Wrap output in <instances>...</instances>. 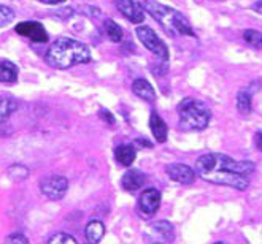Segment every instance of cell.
<instances>
[{
	"label": "cell",
	"instance_id": "10",
	"mask_svg": "<svg viewBox=\"0 0 262 244\" xmlns=\"http://www.w3.org/2000/svg\"><path fill=\"white\" fill-rule=\"evenodd\" d=\"M115 7L132 24H142L145 21V10L135 0H115Z\"/></svg>",
	"mask_w": 262,
	"mask_h": 244
},
{
	"label": "cell",
	"instance_id": "25",
	"mask_svg": "<svg viewBox=\"0 0 262 244\" xmlns=\"http://www.w3.org/2000/svg\"><path fill=\"white\" fill-rule=\"evenodd\" d=\"M5 242H19V244H27L29 242V239L24 236V235H21V233H13V235H10L7 239H5Z\"/></svg>",
	"mask_w": 262,
	"mask_h": 244
},
{
	"label": "cell",
	"instance_id": "4",
	"mask_svg": "<svg viewBox=\"0 0 262 244\" xmlns=\"http://www.w3.org/2000/svg\"><path fill=\"white\" fill-rule=\"evenodd\" d=\"M178 126L183 132H202L208 127L211 119V110L208 106L192 97L183 99L178 103Z\"/></svg>",
	"mask_w": 262,
	"mask_h": 244
},
{
	"label": "cell",
	"instance_id": "19",
	"mask_svg": "<svg viewBox=\"0 0 262 244\" xmlns=\"http://www.w3.org/2000/svg\"><path fill=\"white\" fill-rule=\"evenodd\" d=\"M18 110V102L10 97H2L0 99V124L4 122Z\"/></svg>",
	"mask_w": 262,
	"mask_h": 244
},
{
	"label": "cell",
	"instance_id": "30",
	"mask_svg": "<svg viewBox=\"0 0 262 244\" xmlns=\"http://www.w3.org/2000/svg\"><path fill=\"white\" fill-rule=\"evenodd\" d=\"M137 144H142V146H146V148H151V146H152L149 141H145V140H142V138H140V140H137Z\"/></svg>",
	"mask_w": 262,
	"mask_h": 244
},
{
	"label": "cell",
	"instance_id": "8",
	"mask_svg": "<svg viewBox=\"0 0 262 244\" xmlns=\"http://www.w3.org/2000/svg\"><path fill=\"white\" fill-rule=\"evenodd\" d=\"M145 238L148 242H173L175 241V228L170 222L158 221L148 227Z\"/></svg>",
	"mask_w": 262,
	"mask_h": 244
},
{
	"label": "cell",
	"instance_id": "3",
	"mask_svg": "<svg viewBox=\"0 0 262 244\" xmlns=\"http://www.w3.org/2000/svg\"><path fill=\"white\" fill-rule=\"evenodd\" d=\"M142 7L151 18L156 19L165 32L170 37H192L197 38L194 29L189 22V19L184 16L180 10H175L172 7H167L158 0H143Z\"/></svg>",
	"mask_w": 262,
	"mask_h": 244
},
{
	"label": "cell",
	"instance_id": "22",
	"mask_svg": "<svg viewBox=\"0 0 262 244\" xmlns=\"http://www.w3.org/2000/svg\"><path fill=\"white\" fill-rule=\"evenodd\" d=\"M7 175L13 181H24L29 176V168H27L26 165H23V163H14V165L8 166Z\"/></svg>",
	"mask_w": 262,
	"mask_h": 244
},
{
	"label": "cell",
	"instance_id": "15",
	"mask_svg": "<svg viewBox=\"0 0 262 244\" xmlns=\"http://www.w3.org/2000/svg\"><path fill=\"white\" fill-rule=\"evenodd\" d=\"M132 92L137 97H140L142 100H145V102H154V100H156V92H154V87L145 78H138V80H135L132 83Z\"/></svg>",
	"mask_w": 262,
	"mask_h": 244
},
{
	"label": "cell",
	"instance_id": "14",
	"mask_svg": "<svg viewBox=\"0 0 262 244\" xmlns=\"http://www.w3.org/2000/svg\"><path fill=\"white\" fill-rule=\"evenodd\" d=\"M149 129H151L152 136L156 138L158 143H165L167 141L168 127L165 124V120L156 111H152L151 116H149Z\"/></svg>",
	"mask_w": 262,
	"mask_h": 244
},
{
	"label": "cell",
	"instance_id": "23",
	"mask_svg": "<svg viewBox=\"0 0 262 244\" xmlns=\"http://www.w3.org/2000/svg\"><path fill=\"white\" fill-rule=\"evenodd\" d=\"M14 19V11L7 7V5H0V27H5Z\"/></svg>",
	"mask_w": 262,
	"mask_h": 244
},
{
	"label": "cell",
	"instance_id": "1",
	"mask_svg": "<svg viewBox=\"0 0 262 244\" xmlns=\"http://www.w3.org/2000/svg\"><path fill=\"white\" fill-rule=\"evenodd\" d=\"M256 165L250 160H235L221 152H208L195 162V173L200 179L211 184L246 190L250 187V176Z\"/></svg>",
	"mask_w": 262,
	"mask_h": 244
},
{
	"label": "cell",
	"instance_id": "13",
	"mask_svg": "<svg viewBox=\"0 0 262 244\" xmlns=\"http://www.w3.org/2000/svg\"><path fill=\"white\" fill-rule=\"evenodd\" d=\"M256 89L257 87H253L251 86H246V87H242L238 92H237V110L240 114H250L251 113V103H253V95L256 92Z\"/></svg>",
	"mask_w": 262,
	"mask_h": 244
},
{
	"label": "cell",
	"instance_id": "24",
	"mask_svg": "<svg viewBox=\"0 0 262 244\" xmlns=\"http://www.w3.org/2000/svg\"><path fill=\"white\" fill-rule=\"evenodd\" d=\"M50 244H62V242H69V244H76L75 236L69 235V233H54L50 239Z\"/></svg>",
	"mask_w": 262,
	"mask_h": 244
},
{
	"label": "cell",
	"instance_id": "26",
	"mask_svg": "<svg viewBox=\"0 0 262 244\" xmlns=\"http://www.w3.org/2000/svg\"><path fill=\"white\" fill-rule=\"evenodd\" d=\"M100 117H103L106 122H108V124H113V122H115V117L110 114V111H106V110H100Z\"/></svg>",
	"mask_w": 262,
	"mask_h": 244
},
{
	"label": "cell",
	"instance_id": "6",
	"mask_svg": "<svg viewBox=\"0 0 262 244\" xmlns=\"http://www.w3.org/2000/svg\"><path fill=\"white\" fill-rule=\"evenodd\" d=\"M40 190L51 202L62 200L69 190V179L62 175L46 176L40 181Z\"/></svg>",
	"mask_w": 262,
	"mask_h": 244
},
{
	"label": "cell",
	"instance_id": "17",
	"mask_svg": "<svg viewBox=\"0 0 262 244\" xmlns=\"http://www.w3.org/2000/svg\"><path fill=\"white\" fill-rule=\"evenodd\" d=\"M105 235V225L102 221H91L86 225V230H84V236L88 239V242L91 244H99L102 241Z\"/></svg>",
	"mask_w": 262,
	"mask_h": 244
},
{
	"label": "cell",
	"instance_id": "9",
	"mask_svg": "<svg viewBox=\"0 0 262 244\" xmlns=\"http://www.w3.org/2000/svg\"><path fill=\"white\" fill-rule=\"evenodd\" d=\"M14 30H16L18 35L26 37V38L32 40L35 43H46L50 40L46 29L38 21H23V22L16 24Z\"/></svg>",
	"mask_w": 262,
	"mask_h": 244
},
{
	"label": "cell",
	"instance_id": "21",
	"mask_svg": "<svg viewBox=\"0 0 262 244\" xmlns=\"http://www.w3.org/2000/svg\"><path fill=\"white\" fill-rule=\"evenodd\" d=\"M243 40L254 50H262V34L254 29H246L243 32Z\"/></svg>",
	"mask_w": 262,
	"mask_h": 244
},
{
	"label": "cell",
	"instance_id": "16",
	"mask_svg": "<svg viewBox=\"0 0 262 244\" xmlns=\"http://www.w3.org/2000/svg\"><path fill=\"white\" fill-rule=\"evenodd\" d=\"M115 159L122 166H130L137 159V149L132 144H121L115 149Z\"/></svg>",
	"mask_w": 262,
	"mask_h": 244
},
{
	"label": "cell",
	"instance_id": "7",
	"mask_svg": "<svg viewBox=\"0 0 262 244\" xmlns=\"http://www.w3.org/2000/svg\"><path fill=\"white\" fill-rule=\"evenodd\" d=\"M161 202H162V193L154 189H145L140 197H138V211L143 217H152L158 212V209L161 208Z\"/></svg>",
	"mask_w": 262,
	"mask_h": 244
},
{
	"label": "cell",
	"instance_id": "5",
	"mask_svg": "<svg viewBox=\"0 0 262 244\" xmlns=\"http://www.w3.org/2000/svg\"><path fill=\"white\" fill-rule=\"evenodd\" d=\"M135 34L140 40V43L143 46L151 51L156 57H159L161 60H168V50L165 46V43L158 37V34L148 26H138L135 29Z\"/></svg>",
	"mask_w": 262,
	"mask_h": 244
},
{
	"label": "cell",
	"instance_id": "2",
	"mask_svg": "<svg viewBox=\"0 0 262 244\" xmlns=\"http://www.w3.org/2000/svg\"><path fill=\"white\" fill-rule=\"evenodd\" d=\"M45 60L56 70H67L80 64H89L92 60V54L86 43L70 37H59L46 51Z\"/></svg>",
	"mask_w": 262,
	"mask_h": 244
},
{
	"label": "cell",
	"instance_id": "29",
	"mask_svg": "<svg viewBox=\"0 0 262 244\" xmlns=\"http://www.w3.org/2000/svg\"><path fill=\"white\" fill-rule=\"evenodd\" d=\"M251 8H253V11H256L257 14H262V0H256Z\"/></svg>",
	"mask_w": 262,
	"mask_h": 244
},
{
	"label": "cell",
	"instance_id": "18",
	"mask_svg": "<svg viewBox=\"0 0 262 244\" xmlns=\"http://www.w3.org/2000/svg\"><path fill=\"white\" fill-rule=\"evenodd\" d=\"M19 76V68L18 65H14L10 60H2L0 62V83H16Z\"/></svg>",
	"mask_w": 262,
	"mask_h": 244
},
{
	"label": "cell",
	"instance_id": "28",
	"mask_svg": "<svg viewBox=\"0 0 262 244\" xmlns=\"http://www.w3.org/2000/svg\"><path fill=\"white\" fill-rule=\"evenodd\" d=\"M38 2H41L45 5H60V4L67 2V0H38Z\"/></svg>",
	"mask_w": 262,
	"mask_h": 244
},
{
	"label": "cell",
	"instance_id": "27",
	"mask_svg": "<svg viewBox=\"0 0 262 244\" xmlns=\"http://www.w3.org/2000/svg\"><path fill=\"white\" fill-rule=\"evenodd\" d=\"M254 144L259 151H262V132H257L254 135Z\"/></svg>",
	"mask_w": 262,
	"mask_h": 244
},
{
	"label": "cell",
	"instance_id": "20",
	"mask_svg": "<svg viewBox=\"0 0 262 244\" xmlns=\"http://www.w3.org/2000/svg\"><path fill=\"white\" fill-rule=\"evenodd\" d=\"M103 29H105L106 37H108L113 43H119V41H122V37H124V32H122V29L119 27V24H116L113 19H105V22H103Z\"/></svg>",
	"mask_w": 262,
	"mask_h": 244
},
{
	"label": "cell",
	"instance_id": "12",
	"mask_svg": "<svg viewBox=\"0 0 262 244\" xmlns=\"http://www.w3.org/2000/svg\"><path fill=\"white\" fill-rule=\"evenodd\" d=\"M146 182V176L140 170H129L122 175L121 186L127 192H135L138 189H142Z\"/></svg>",
	"mask_w": 262,
	"mask_h": 244
},
{
	"label": "cell",
	"instance_id": "11",
	"mask_svg": "<svg viewBox=\"0 0 262 244\" xmlns=\"http://www.w3.org/2000/svg\"><path fill=\"white\" fill-rule=\"evenodd\" d=\"M165 173L172 181L178 182V184H184V186L192 184L197 178V173L191 168V166L184 165V163H168L165 166Z\"/></svg>",
	"mask_w": 262,
	"mask_h": 244
}]
</instances>
